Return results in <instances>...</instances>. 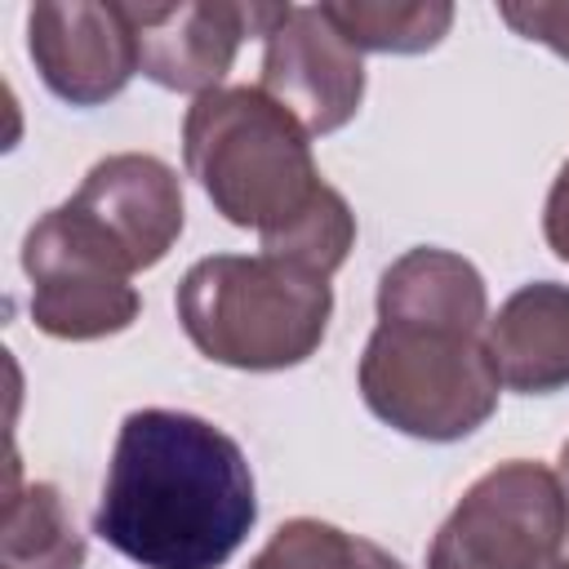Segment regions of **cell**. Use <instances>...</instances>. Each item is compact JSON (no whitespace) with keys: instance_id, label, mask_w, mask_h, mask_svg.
Here are the masks:
<instances>
[{"instance_id":"6da1fadb","label":"cell","mask_w":569,"mask_h":569,"mask_svg":"<svg viewBox=\"0 0 569 569\" xmlns=\"http://www.w3.org/2000/svg\"><path fill=\"white\" fill-rule=\"evenodd\" d=\"M485 325V280L462 253L436 244L400 253L378 280V325L360 356L369 413L436 445L485 427L502 387Z\"/></svg>"},{"instance_id":"7a4b0ae2","label":"cell","mask_w":569,"mask_h":569,"mask_svg":"<svg viewBox=\"0 0 569 569\" xmlns=\"http://www.w3.org/2000/svg\"><path fill=\"white\" fill-rule=\"evenodd\" d=\"M258 520L244 449L182 409H133L120 422L93 533L142 569H218Z\"/></svg>"},{"instance_id":"3957f363","label":"cell","mask_w":569,"mask_h":569,"mask_svg":"<svg viewBox=\"0 0 569 569\" xmlns=\"http://www.w3.org/2000/svg\"><path fill=\"white\" fill-rule=\"evenodd\" d=\"M182 160L213 209L231 227L258 231L262 244L284 236L329 191L307 129L258 84L200 93L182 120Z\"/></svg>"},{"instance_id":"277c9868","label":"cell","mask_w":569,"mask_h":569,"mask_svg":"<svg viewBox=\"0 0 569 569\" xmlns=\"http://www.w3.org/2000/svg\"><path fill=\"white\" fill-rule=\"evenodd\" d=\"M178 320L200 356L271 373L311 360L333 316L329 280L267 253L200 258L178 284Z\"/></svg>"},{"instance_id":"5b68a950","label":"cell","mask_w":569,"mask_h":569,"mask_svg":"<svg viewBox=\"0 0 569 569\" xmlns=\"http://www.w3.org/2000/svg\"><path fill=\"white\" fill-rule=\"evenodd\" d=\"M569 498L551 467L511 458L485 471L445 516L427 569H547L565 556Z\"/></svg>"},{"instance_id":"8992f818","label":"cell","mask_w":569,"mask_h":569,"mask_svg":"<svg viewBox=\"0 0 569 569\" xmlns=\"http://www.w3.org/2000/svg\"><path fill=\"white\" fill-rule=\"evenodd\" d=\"M22 271L31 276V320L62 342H93L138 320V289L129 267L67 209H49L22 240Z\"/></svg>"},{"instance_id":"52a82bcc","label":"cell","mask_w":569,"mask_h":569,"mask_svg":"<svg viewBox=\"0 0 569 569\" xmlns=\"http://www.w3.org/2000/svg\"><path fill=\"white\" fill-rule=\"evenodd\" d=\"M138 36V71L173 93H213L231 71L244 36H267L284 4L240 0H178L124 4Z\"/></svg>"},{"instance_id":"ba28073f","label":"cell","mask_w":569,"mask_h":569,"mask_svg":"<svg viewBox=\"0 0 569 569\" xmlns=\"http://www.w3.org/2000/svg\"><path fill=\"white\" fill-rule=\"evenodd\" d=\"M262 40L258 89L280 102L307 129V138L333 133L360 111L365 62L320 4H284L280 22Z\"/></svg>"},{"instance_id":"9c48e42d","label":"cell","mask_w":569,"mask_h":569,"mask_svg":"<svg viewBox=\"0 0 569 569\" xmlns=\"http://www.w3.org/2000/svg\"><path fill=\"white\" fill-rule=\"evenodd\" d=\"M27 53L71 107H98L116 98L138 71V36L124 4L98 0H44L27 13Z\"/></svg>"},{"instance_id":"30bf717a","label":"cell","mask_w":569,"mask_h":569,"mask_svg":"<svg viewBox=\"0 0 569 569\" xmlns=\"http://www.w3.org/2000/svg\"><path fill=\"white\" fill-rule=\"evenodd\" d=\"M67 209L133 271L156 267L182 236V182L147 151H120L98 160Z\"/></svg>"},{"instance_id":"8fae6325","label":"cell","mask_w":569,"mask_h":569,"mask_svg":"<svg viewBox=\"0 0 569 569\" xmlns=\"http://www.w3.org/2000/svg\"><path fill=\"white\" fill-rule=\"evenodd\" d=\"M498 382L525 396L569 387V284L533 280L516 289L485 325Z\"/></svg>"},{"instance_id":"7c38bea8","label":"cell","mask_w":569,"mask_h":569,"mask_svg":"<svg viewBox=\"0 0 569 569\" xmlns=\"http://www.w3.org/2000/svg\"><path fill=\"white\" fill-rule=\"evenodd\" d=\"M84 538L62 502V493L44 480L4 498V533H0V569H80Z\"/></svg>"},{"instance_id":"4fadbf2b","label":"cell","mask_w":569,"mask_h":569,"mask_svg":"<svg viewBox=\"0 0 569 569\" xmlns=\"http://www.w3.org/2000/svg\"><path fill=\"white\" fill-rule=\"evenodd\" d=\"M325 18L347 36L356 53H427L445 40L453 22V4L418 0V4H373V0H342L320 4Z\"/></svg>"},{"instance_id":"5bb4252c","label":"cell","mask_w":569,"mask_h":569,"mask_svg":"<svg viewBox=\"0 0 569 569\" xmlns=\"http://www.w3.org/2000/svg\"><path fill=\"white\" fill-rule=\"evenodd\" d=\"M249 569H405V565L369 538H356L316 516H298L267 538V547L249 560Z\"/></svg>"},{"instance_id":"9a60e30c","label":"cell","mask_w":569,"mask_h":569,"mask_svg":"<svg viewBox=\"0 0 569 569\" xmlns=\"http://www.w3.org/2000/svg\"><path fill=\"white\" fill-rule=\"evenodd\" d=\"M502 22L525 36V40H538L547 49H556L560 58H569V4H551V0H502L498 4Z\"/></svg>"},{"instance_id":"2e32d148","label":"cell","mask_w":569,"mask_h":569,"mask_svg":"<svg viewBox=\"0 0 569 569\" xmlns=\"http://www.w3.org/2000/svg\"><path fill=\"white\" fill-rule=\"evenodd\" d=\"M542 236H547V249L569 262V160L560 164V173H556V182H551V191H547Z\"/></svg>"},{"instance_id":"e0dca14e","label":"cell","mask_w":569,"mask_h":569,"mask_svg":"<svg viewBox=\"0 0 569 569\" xmlns=\"http://www.w3.org/2000/svg\"><path fill=\"white\" fill-rule=\"evenodd\" d=\"M560 485H565V498H569V440H565V449H560Z\"/></svg>"},{"instance_id":"ac0fdd59","label":"cell","mask_w":569,"mask_h":569,"mask_svg":"<svg viewBox=\"0 0 569 569\" xmlns=\"http://www.w3.org/2000/svg\"><path fill=\"white\" fill-rule=\"evenodd\" d=\"M547 569H569V556H560L556 565H547Z\"/></svg>"}]
</instances>
